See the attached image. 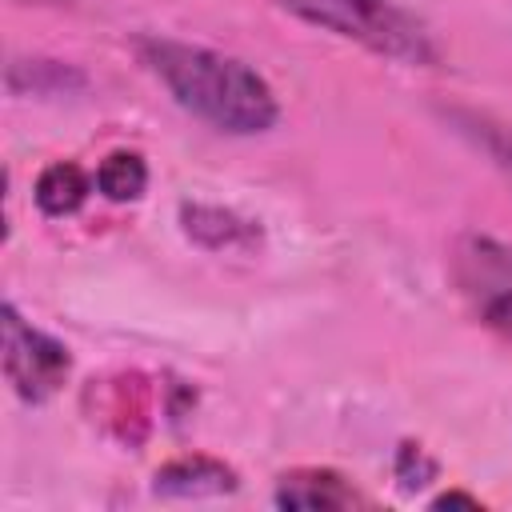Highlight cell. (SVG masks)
<instances>
[{
  "instance_id": "7",
  "label": "cell",
  "mask_w": 512,
  "mask_h": 512,
  "mask_svg": "<svg viewBox=\"0 0 512 512\" xmlns=\"http://www.w3.org/2000/svg\"><path fill=\"white\" fill-rule=\"evenodd\" d=\"M88 176L72 160H56L36 176V204L44 216H72L88 200Z\"/></svg>"
},
{
  "instance_id": "2",
  "label": "cell",
  "mask_w": 512,
  "mask_h": 512,
  "mask_svg": "<svg viewBox=\"0 0 512 512\" xmlns=\"http://www.w3.org/2000/svg\"><path fill=\"white\" fill-rule=\"evenodd\" d=\"M304 24H316L332 36L356 40L376 56L396 64H436V44L416 16L392 0H276Z\"/></svg>"
},
{
  "instance_id": "10",
  "label": "cell",
  "mask_w": 512,
  "mask_h": 512,
  "mask_svg": "<svg viewBox=\"0 0 512 512\" xmlns=\"http://www.w3.org/2000/svg\"><path fill=\"white\" fill-rule=\"evenodd\" d=\"M452 504L480 508V500H476V496H464V492H444V496H436V500H432V508H452Z\"/></svg>"
},
{
  "instance_id": "5",
  "label": "cell",
  "mask_w": 512,
  "mask_h": 512,
  "mask_svg": "<svg viewBox=\"0 0 512 512\" xmlns=\"http://www.w3.org/2000/svg\"><path fill=\"white\" fill-rule=\"evenodd\" d=\"M276 504L280 508H300V512H332V508L364 504V496L332 468H296V472L280 476Z\"/></svg>"
},
{
  "instance_id": "9",
  "label": "cell",
  "mask_w": 512,
  "mask_h": 512,
  "mask_svg": "<svg viewBox=\"0 0 512 512\" xmlns=\"http://www.w3.org/2000/svg\"><path fill=\"white\" fill-rule=\"evenodd\" d=\"M144 184H148V164H144L136 152H112V156H104L100 168H96V188H100L108 200H116V204L136 200V196L144 192Z\"/></svg>"
},
{
  "instance_id": "1",
  "label": "cell",
  "mask_w": 512,
  "mask_h": 512,
  "mask_svg": "<svg viewBox=\"0 0 512 512\" xmlns=\"http://www.w3.org/2000/svg\"><path fill=\"white\" fill-rule=\"evenodd\" d=\"M136 52L184 112L220 132L256 136L268 132L280 116L268 80L236 56L184 40H140Z\"/></svg>"
},
{
  "instance_id": "6",
  "label": "cell",
  "mask_w": 512,
  "mask_h": 512,
  "mask_svg": "<svg viewBox=\"0 0 512 512\" xmlns=\"http://www.w3.org/2000/svg\"><path fill=\"white\" fill-rule=\"evenodd\" d=\"M236 488V472L212 456H180L156 472L160 496H220Z\"/></svg>"
},
{
  "instance_id": "4",
  "label": "cell",
  "mask_w": 512,
  "mask_h": 512,
  "mask_svg": "<svg viewBox=\"0 0 512 512\" xmlns=\"http://www.w3.org/2000/svg\"><path fill=\"white\" fill-rule=\"evenodd\" d=\"M456 280L492 328L512 332V252L508 248L480 236L464 240L456 252Z\"/></svg>"
},
{
  "instance_id": "8",
  "label": "cell",
  "mask_w": 512,
  "mask_h": 512,
  "mask_svg": "<svg viewBox=\"0 0 512 512\" xmlns=\"http://www.w3.org/2000/svg\"><path fill=\"white\" fill-rule=\"evenodd\" d=\"M184 228H188V236H200V232L212 228V236L204 240V248H236V244H248V240L260 236L248 220H240V216H232L224 208H204V204L184 208Z\"/></svg>"
},
{
  "instance_id": "3",
  "label": "cell",
  "mask_w": 512,
  "mask_h": 512,
  "mask_svg": "<svg viewBox=\"0 0 512 512\" xmlns=\"http://www.w3.org/2000/svg\"><path fill=\"white\" fill-rule=\"evenodd\" d=\"M72 356L60 340L32 328L12 304H4V372L20 400H48L64 388Z\"/></svg>"
}]
</instances>
